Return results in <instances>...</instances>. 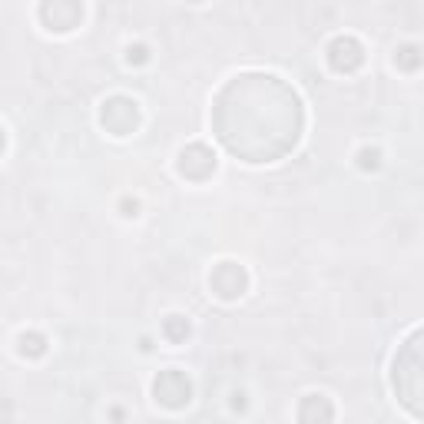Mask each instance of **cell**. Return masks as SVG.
I'll use <instances>...</instances> for the list:
<instances>
[{"label": "cell", "instance_id": "7a4b0ae2", "mask_svg": "<svg viewBox=\"0 0 424 424\" xmlns=\"http://www.w3.org/2000/svg\"><path fill=\"white\" fill-rule=\"evenodd\" d=\"M395 391L401 398V405L415 418H421V335H411L408 345L398 351L395 358Z\"/></svg>", "mask_w": 424, "mask_h": 424}, {"label": "cell", "instance_id": "2e32d148", "mask_svg": "<svg viewBox=\"0 0 424 424\" xmlns=\"http://www.w3.org/2000/svg\"><path fill=\"white\" fill-rule=\"evenodd\" d=\"M0 153H4V129H0Z\"/></svg>", "mask_w": 424, "mask_h": 424}, {"label": "cell", "instance_id": "9c48e42d", "mask_svg": "<svg viewBox=\"0 0 424 424\" xmlns=\"http://www.w3.org/2000/svg\"><path fill=\"white\" fill-rule=\"evenodd\" d=\"M315 418H322V421H332L335 418V408L328 405L322 395L305 398L302 408H298V421H315Z\"/></svg>", "mask_w": 424, "mask_h": 424}, {"label": "cell", "instance_id": "8fae6325", "mask_svg": "<svg viewBox=\"0 0 424 424\" xmlns=\"http://www.w3.org/2000/svg\"><path fill=\"white\" fill-rule=\"evenodd\" d=\"M163 335L169 341H186L189 338V322H186L183 315H169L166 322H163Z\"/></svg>", "mask_w": 424, "mask_h": 424}, {"label": "cell", "instance_id": "4fadbf2b", "mask_svg": "<svg viewBox=\"0 0 424 424\" xmlns=\"http://www.w3.org/2000/svg\"><path fill=\"white\" fill-rule=\"evenodd\" d=\"M378 159H381L378 149H361V153H358V166L361 169H378Z\"/></svg>", "mask_w": 424, "mask_h": 424}, {"label": "cell", "instance_id": "7c38bea8", "mask_svg": "<svg viewBox=\"0 0 424 424\" xmlns=\"http://www.w3.org/2000/svg\"><path fill=\"white\" fill-rule=\"evenodd\" d=\"M398 66H405V70H418L421 66V54H418V46H401L395 56Z\"/></svg>", "mask_w": 424, "mask_h": 424}, {"label": "cell", "instance_id": "e0dca14e", "mask_svg": "<svg viewBox=\"0 0 424 424\" xmlns=\"http://www.w3.org/2000/svg\"><path fill=\"white\" fill-rule=\"evenodd\" d=\"M193 4H199V0H193Z\"/></svg>", "mask_w": 424, "mask_h": 424}, {"label": "cell", "instance_id": "52a82bcc", "mask_svg": "<svg viewBox=\"0 0 424 424\" xmlns=\"http://www.w3.org/2000/svg\"><path fill=\"white\" fill-rule=\"evenodd\" d=\"M179 173L186 176V179H209L212 173H216V156H212V149L206 146V143H193V146H186L183 153H179Z\"/></svg>", "mask_w": 424, "mask_h": 424}, {"label": "cell", "instance_id": "5b68a950", "mask_svg": "<svg viewBox=\"0 0 424 424\" xmlns=\"http://www.w3.org/2000/svg\"><path fill=\"white\" fill-rule=\"evenodd\" d=\"M209 288L222 298V302H236L239 296H246V288H249V276H246V268L236 266V262H222V266L212 268Z\"/></svg>", "mask_w": 424, "mask_h": 424}, {"label": "cell", "instance_id": "8992f818", "mask_svg": "<svg viewBox=\"0 0 424 424\" xmlns=\"http://www.w3.org/2000/svg\"><path fill=\"white\" fill-rule=\"evenodd\" d=\"M153 395H156L159 405L166 408H183L189 405V398H193V381L186 378L183 371H159V378L153 381Z\"/></svg>", "mask_w": 424, "mask_h": 424}, {"label": "cell", "instance_id": "3957f363", "mask_svg": "<svg viewBox=\"0 0 424 424\" xmlns=\"http://www.w3.org/2000/svg\"><path fill=\"white\" fill-rule=\"evenodd\" d=\"M40 20L54 34H70L84 20V0H44L40 4Z\"/></svg>", "mask_w": 424, "mask_h": 424}, {"label": "cell", "instance_id": "9a60e30c", "mask_svg": "<svg viewBox=\"0 0 424 424\" xmlns=\"http://www.w3.org/2000/svg\"><path fill=\"white\" fill-rule=\"evenodd\" d=\"M123 209H126L123 216H136V209H139V206H136V203H129V199H126V203H123Z\"/></svg>", "mask_w": 424, "mask_h": 424}, {"label": "cell", "instance_id": "5bb4252c", "mask_svg": "<svg viewBox=\"0 0 424 424\" xmlns=\"http://www.w3.org/2000/svg\"><path fill=\"white\" fill-rule=\"evenodd\" d=\"M146 46H143V44H136V46H129V54H126V60H129V64H146Z\"/></svg>", "mask_w": 424, "mask_h": 424}, {"label": "cell", "instance_id": "ba28073f", "mask_svg": "<svg viewBox=\"0 0 424 424\" xmlns=\"http://www.w3.org/2000/svg\"><path fill=\"white\" fill-rule=\"evenodd\" d=\"M328 64H332L335 74H355L365 64V50L355 37H338L328 46Z\"/></svg>", "mask_w": 424, "mask_h": 424}, {"label": "cell", "instance_id": "30bf717a", "mask_svg": "<svg viewBox=\"0 0 424 424\" xmlns=\"http://www.w3.org/2000/svg\"><path fill=\"white\" fill-rule=\"evenodd\" d=\"M46 351V338L40 332H24L20 335V355H27V358H40Z\"/></svg>", "mask_w": 424, "mask_h": 424}, {"label": "cell", "instance_id": "277c9868", "mask_svg": "<svg viewBox=\"0 0 424 424\" xmlns=\"http://www.w3.org/2000/svg\"><path fill=\"white\" fill-rule=\"evenodd\" d=\"M100 123L110 129L113 136H129L139 126V106L133 100H126V96H113V100L103 103Z\"/></svg>", "mask_w": 424, "mask_h": 424}, {"label": "cell", "instance_id": "6da1fadb", "mask_svg": "<svg viewBox=\"0 0 424 424\" xmlns=\"http://www.w3.org/2000/svg\"><path fill=\"white\" fill-rule=\"evenodd\" d=\"M216 129L236 156L249 163H272L296 146L302 129V106L296 93L278 80L276 90L268 93L266 110H252L239 76L216 100Z\"/></svg>", "mask_w": 424, "mask_h": 424}]
</instances>
